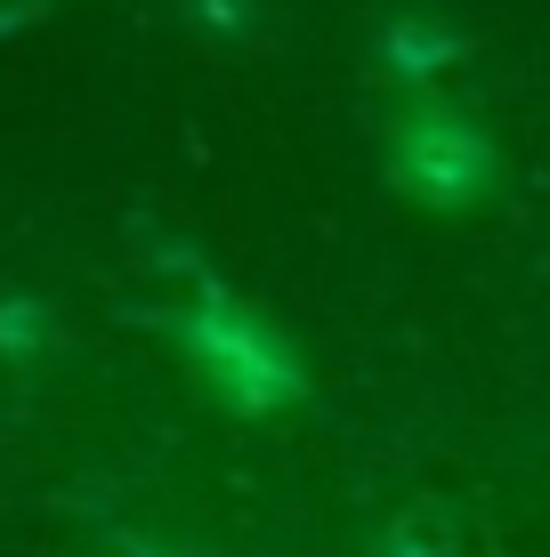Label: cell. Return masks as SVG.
<instances>
[{
    "mask_svg": "<svg viewBox=\"0 0 550 557\" xmlns=\"http://www.w3.org/2000/svg\"><path fill=\"white\" fill-rule=\"evenodd\" d=\"M396 178L413 186L421 202H478L486 178H494V146L469 113L453 106H421L405 129H396Z\"/></svg>",
    "mask_w": 550,
    "mask_h": 557,
    "instance_id": "1",
    "label": "cell"
},
{
    "mask_svg": "<svg viewBox=\"0 0 550 557\" xmlns=\"http://www.w3.org/2000/svg\"><path fill=\"white\" fill-rule=\"evenodd\" d=\"M453 57H462V41H453L438 16H405V25L381 33V65L396 73V82H429V73H445Z\"/></svg>",
    "mask_w": 550,
    "mask_h": 557,
    "instance_id": "3",
    "label": "cell"
},
{
    "mask_svg": "<svg viewBox=\"0 0 550 557\" xmlns=\"http://www.w3.org/2000/svg\"><path fill=\"white\" fill-rule=\"evenodd\" d=\"M195 356L211 363V380L227 388V405H235V412H268V405H292V396H300L292 356H283L252 315H235L227 299H211L195 315Z\"/></svg>",
    "mask_w": 550,
    "mask_h": 557,
    "instance_id": "2",
    "label": "cell"
}]
</instances>
